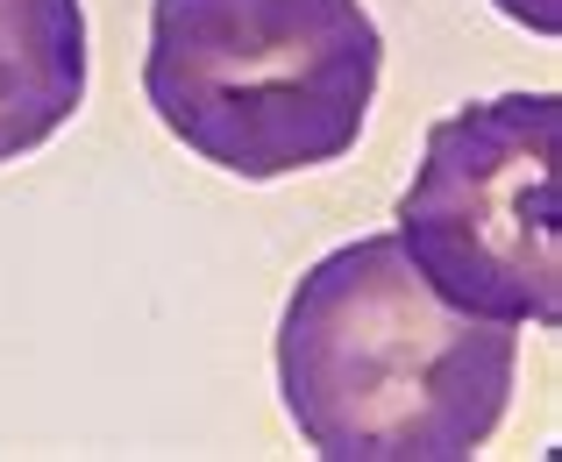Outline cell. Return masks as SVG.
Instances as JSON below:
<instances>
[{
    "mask_svg": "<svg viewBox=\"0 0 562 462\" xmlns=\"http://www.w3.org/2000/svg\"><path fill=\"white\" fill-rule=\"evenodd\" d=\"M513 378V327L449 306L398 235L328 249L278 320L285 420L328 462H470L506 420Z\"/></svg>",
    "mask_w": 562,
    "mask_h": 462,
    "instance_id": "6da1fadb",
    "label": "cell"
},
{
    "mask_svg": "<svg viewBox=\"0 0 562 462\" xmlns=\"http://www.w3.org/2000/svg\"><path fill=\"white\" fill-rule=\"evenodd\" d=\"M378 71L384 36L363 0H150L157 122L249 185L357 150Z\"/></svg>",
    "mask_w": 562,
    "mask_h": 462,
    "instance_id": "7a4b0ae2",
    "label": "cell"
},
{
    "mask_svg": "<svg viewBox=\"0 0 562 462\" xmlns=\"http://www.w3.org/2000/svg\"><path fill=\"white\" fill-rule=\"evenodd\" d=\"M562 100L498 93L427 128L413 185L398 192V249L449 306L477 320H562Z\"/></svg>",
    "mask_w": 562,
    "mask_h": 462,
    "instance_id": "3957f363",
    "label": "cell"
},
{
    "mask_svg": "<svg viewBox=\"0 0 562 462\" xmlns=\"http://www.w3.org/2000/svg\"><path fill=\"white\" fill-rule=\"evenodd\" d=\"M86 108V8L0 0V164L43 150Z\"/></svg>",
    "mask_w": 562,
    "mask_h": 462,
    "instance_id": "277c9868",
    "label": "cell"
},
{
    "mask_svg": "<svg viewBox=\"0 0 562 462\" xmlns=\"http://www.w3.org/2000/svg\"><path fill=\"white\" fill-rule=\"evenodd\" d=\"M498 14H513L520 29H535V36H555L562 29V0H492Z\"/></svg>",
    "mask_w": 562,
    "mask_h": 462,
    "instance_id": "5b68a950",
    "label": "cell"
}]
</instances>
